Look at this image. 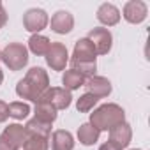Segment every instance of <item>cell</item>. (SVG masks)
I'll return each mask as SVG.
<instances>
[{
    "label": "cell",
    "mask_w": 150,
    "mask_h": 150,
    "mask_svg": "<svg viewBox=\"0 0 150 150\" xmlns=\"http://www.w3.org/2000/svg\"><path fill=\"white\" fill-rule=\"evenodd\" d=\"M50 88V76L42 67H32L27 71L25 78L18 81L16 94L21 99L37 103L39 97Z\"/></svg>",
    "instance_id": "6da1fadb"
},
{
    "label": "cell",
    "mask_w": 150,
    "mask_h": 150,
    "mask_svg": "<svg viewBox=\"0 0 150 150\" xmlns=\"http://www.w3.org/2000/svg\"><path fill=\"white\" fill-rule=\"evenodd\" d=\"M96 55L97 53L94 50V44L87 37L78 39L76 44H74L72 57H71V69L78 71L81 76H85V78L96 76V71H97Z\"/></svg>",
    "instance_id": "7a4b0ae2"
},
{
    "label": "cell",
    "mask_w": 150,
    "mask_h": 150,
    "mask_svg": "<svg viewBox=\"0 0 150 150\" xmlns=\"http://www.w3.org/2000/svg\"><path fill=\"white\" fill-rule=\"evenodd\" d=\"M125 122V111L122 106L108 103L99 106L97 110H94V113H90V125H94L99 132L101 131H110L111 127L118 125Z\"/></svg>",
    "instance_id": "3957f363"
},
{
    "label": "cell",
    "mask_w": 150,
    "mask_h": 150,
    "mask_svg": "<svg viewBox=\"0 0 150 150\" xmlns=\"http://www.w3.org/2000/svg\"><path fill=\"white\" fill-rule=\"evenodd\" d=\"M2 62L9 71H21L28 64V50L21 42H9L2 50Z\"/></svg>",
    "instance_id": "277c9868"
},
{
    "label": "cell",
    "mask_w": 150,
    "mask_h": 150,
    "mask_svg": "<svg viewBox=\"0 0 150 150\" xmlns=\"http://www.w3.org/2000/svg\"><path fill=\"white\" fill-rule=\"evenodd\" d=\"M28 132L20 124H9L0 134V150H20L23 148Z\"/></svg>",
    "instance_id": "5b68a950"
},
{
    "label": "cell",
    "mask_w": 150,
    "mask_h": 150,
    "mask_svg": "<svg viewBox=\"0 0 150 150\" xmlns=\"http://www.w3.org/2000/svg\"><path fill=\"white\" fill-rule=\"evenodd\" d=\"M39 101H44V103H50L57 111L58 110H67L72 103V96L69 90H65L64 87H50L41 97Z\"/></svg>",
    "instance_id": "8992f818"
},
{
    "label": "cell",
    "mask_w": 150,
    "mask_h": 150,
    "mask_svg": "<svg viewBox=\"0 0 150 150\" xmlns=\"http://www.w3.org/2000/svg\"><path fill=\"white\" fill-rule=\"evenodd\" d=\"M50 23V18H48V13L44 9H28L25 14H23V27L25 30L32 32V34H39L41 30H44Z\"/></svg>",
    "instance_id": "52a82bcc"
},
{
    "label": "cell",
    "mask_w": 150,
    "mask_h": 150,
    "mask_svg": "<svg viewBox=\"0 0 150 150\" xmlns=\"http://www.w3.org/2000/svg\"><path fill=\"white\" fill-rule=\"evenodd\" d=\"M87 39L94 44V50L97 55H108L113 46V35L108 28H92L87 35Z\"/></svg>",
    "instance_id": "ba28073f"
},
{
    "label": "cell",
    "mask_w": 150,
    "mask_h": 150,
    "mask_svg": "<svg viewBox=\"0 0 150 150\" xmlns=\"http://www.w3.org/2000/svg\"><path fill=\"white\" fill-rule=\"evenodd\" d=\"M44 57H46V64L51 67V71H64L69 62L67 48L62 42H51L50 50L46 51Z\"/></svg>",
    "instance_id": "9c48e42d"
},
{
    "label": "cell",
    "mask_w": 150,
    "mask_h": 150,
    "mask_svg": "<svg viewBox=\"0 0 150 150\" xmlns=\"http://www.w3.org/2000/svg\"><path fill=\"white\" fill-rule=\"evenodd\" d=\"M146 14H148V9H146L145 2H141V0H129L124 6V14L122 16L127 23L138 25V23L146 20Z\"/></svg>",
    "instance_id": "30bf717a"
},
{
    "label": "cell",
    "mask_w": 150,
    "mask_h": 150,
    "mask_svg": "<svg viewBox=\"0 0 150 150\" xmlns=\"http://www.w3.org/2000/svg\"><path fill=\"white\" fill-rule=\"evenodd\" d=\"M108 132H110V139L108 141L113 146H117L118 150H124L132 139V129H131V125L127 122H122V124L111 127Z\"/></svg>",
    "instance_id": "8fae6325"
},
{
    "label": "cell",
    "mask_w": 150,
    "mask_h": 150,
    "mask_svg": "<svg viewBox=\"0 0 150 150\" xmlns=\"http://www.w3.org/2000/svg\"><path fill=\"white\" fill-rule=\"evenodd\" d=\"M83 87L87 88V94H92V96L97 97V99L108 97V96L111 94V83H110V80L104 78V76H92V78H87Z\"/></svg>",
    "instance_id": "7c38bea8"
},
{
    "label": "cell",
    "mask_w": 150,
    "mask_h": 150,
    "mask_svg": "<svg viewBox=\"0 0 150 150\" xmlns=\"http://www.w3.org/2000/svg\"><path fill=\"white\" fill-rule=\"evenodd\" d=\"M51 30L55 34H60V35H65L69 34L72 28H74V16L69 13V11H57L53 16H51Z\"/></svg>",
    "instance_id": "4fadbf2b"
},
{
    "label": "cell",
    "mask_w": 150,
    "mask_h": 150,
    "mask_svg": "<svg viewBox=\"0 0 150 150\" xmlns=\"http://www.w3.org/2000/svg\"><path fill=\"white\" fill-rule=\"evenodd\" d=\"M97 20L106 27H113L120 21V11L113 4H101L97 9Z\"/></svg>",
    "instance_id": "5bb4252c"
},
{
    "label": "cell",
    "mask_w": 150,
    "mask_h": 150,
    "mask_svg": "<svg viewBox=\"0 0 150 150\" xmlns=\"http://www.w3.org/2000/svg\"><path fill=\"white\" fill-rule=\"evenodd\" d=\"M74 148V138L69 131L58 129L51 134V150H72Z\"/></svg>",
    "instance_id": "9a60e30c"
},
{
    "label": "cell",
    "mask_w": 150,
    "mask_h": 150,
    "mask_svg": "<svg viewBox=\"0 0 150 150\" xmlns=\"http://www.w3.org/2000/svg\"><path fill=\"white\" fill-rule=\"evenodd\" d=\"M34 115H35L34 118H37L41 122H46V124H53L57 120V110L50 103H44V101H37L35 103Z\"/></svg>",
    "instance_id": "2e32d148"
},
{
    "label": "cell",
    "mask_w": 150,
    "mask_h": 150,
    "mask_svg": "<svg viewBox=\"0 0 150 150\" xmlns=\"http://www.w3.org/2000/svg\"><path fill=\"white\" fill-rule=\"evenodd\" d=\"M85 76H81V74L78 72V71H74V69H69V71H65L64 72V76H62V85H64V88L65 90H78L80 87H83L85 85Z\"/></svg>",
    "instance_id": "e0dca14e"
},
{
    "label": "cell",
    "mask_w": 150,
    "mask_h": 150,
    "mask_svg": "<svg viewBox=\"0 0 150 150\" xmlns=\"http://www.w3.org/2000/svg\"><path fill=\"white\" fill-rule=\"evenodd\" d=\"M28 136H41V138H48L50 139V134H51V124H46V122H41L37 118H30L25 125Z\"/></svg>",
    "instance_id": "ac0fdd59"
},
{
    "label": "cell",
    "mask_w": 150,
    "mask_h": 150,
    "mask_svg": "<svg viewBox=\"0 0 150 150\" xmlns=\"http://www.w3.org/2000/svg\"><path fill=\"white\" fill-rule=\"evenodd\" d=\"M99 134H101V132H99L94 125H90L88 122H87V124H81L80 129H78V139H80V143L85 145V146H90V145L97 143Z\"/></svg>",
    "instance_id": "d6986e66"
},
{
    "label": "cell",
    "mask_w": 150,
    "mask_h": 150,
    "mask_svg": "<svg viewBox=\"0 0 150 150\" xmlns=\"http://www.w3.org/2000/svg\"><path fill=\"white\" fill-rule=\"evenodd\" d=\"M50 39L46 35H41V34H32V37L28 39V50L37 55V57H42L46 55V51L50 50Z\"/></svg>",
    "instance_id": "ffe728a7"
},
{
    "label": "cell",
    "mask_w": 150,
    "mask_h": 150,
    "mask_svg": "<svg viewBox=\"0 0 150 150\" xmlns=\"http://www.w3.org/2000/svg\"><path fill=\"white\" fill-rule=\"evenodd\" d=\"M7 108H9V117H13L16 120H23L30 113V106L27 103H20V101H14V103L7 104Z\"/></svg>",
    "instance_id": "44dd1931"
},
{
    "label": "cell",
    "mask_w": 150,
    "mask_h": 150,
    "mask_svg": "<svg viewBox=\"0 0 150 150\" xmlns=\"http://www.w3.org/2000/svg\"><path fill=\"white\" fill-rule=\"evenodd\" d=\"M97 97H94L92 94H83V96H80V99L76 101V110L80 111V113H88V111H92L94 110V106L97 104Z\"/></svg>",
    "instance_id": "7402d4cb"
},
{
    "label": "cell",
    "mask_w": 150,
    "mask_h": 150,
    "mask_svg": "<svg viewBox=\"0 0 150 150\" xmlns=\"http://www.w3.org/2000/svg\"><path fill=\"white\" fill-rule=\"evenodd\" d=\"M48 138H41V136H28L23 150H48Z\"/></svg>",
    "instance_id": "603a6c76"
},
{
    "label": "cell",
    "mask_w": 150,
    "mask_h": 150,
    "mask_svg": "<svg viewBox=\"0 0 150 150\" xmlns=\"http://www.w3.org/2000/svg\"><path fill=\"white\" fill-rule=\"evenodd\" d=\"M9 118V108H7V103L0 101V124L6 122Z\"/></svg>",
    "instance_id": "cb8c5ba5"
},
{
    "label": "cell",
    "mask_w": 150,
    "mask_h": 150,
    "mask_svg": "<svg viewBox=\"0 0 150 150\" xmlns=\"http://www.w3.org/2000/svg\"><path fill=\"white\" fill-rule=\"evenodd\" d=\"M6 23H7V13H6V9H4V6H2V2H0V28H2Z\"/></svg>",
    "instance_id": "d4e9b609"
},
{
    "label": "cell",
    "mask_w": 150,
    "mask_h": 150,
    "mask_svg": "<svg viewBox=\"0 0 150 150\" xmlns=\"http://www.w3.org/2000/svg\"><path fill=\"white\" fill-rule=\"evenodd\" d=\"M99 150H118V148H117V146H113L110 141H106V143H103V145L99 146Z\"/></svg>",
    "instance_id": "484cf974"
},
{
    "label": "cell",
    "mask_w": 150,
    "mask_h": 150,
    "mask_svg": "<svg viewBox=\"0 0 150 150\" xmlns=\"http://www.w3.org/2000/svg\"><path fill=\"white\" fill-rule=\"evenodd\" d=\"M2 81H4V72L0 71V85H2Z\"/></svg>",
    "instance_id": "4316f807"
},
{
    "label": "cell",
    "mask_w": 150,
    "mask_h": 150,
    "mask_svg": "<svg viewBox=\"0 0 150 150\" xmlns=\"http://www.w3.org/2000/svg\"><path fill=\"white\" fill-rule=\"evenodd\" d=\"M0 62H2V51H0Z\"/></svg>",
    "instance_id": "83f0119b"
},
{
    "label": "cell",
    "mask_w": 150,
    "mask_h": 150,
    "mask_svg": "<svg viewBox=\"0 0 150 150\" xmlns=\"http://www.w3.org/2000/svg\"><path fill=\"white\" fill-rule=\"evenodd\" d=\"M131 150H139V148H131Z\"/></svg>",
    "instance_id": "f1b7e54d"
}]
</instances>
